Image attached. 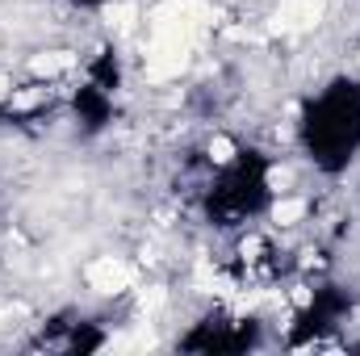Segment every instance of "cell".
I'll list each match as a JSON object with an SVG mask.
<instances>
[{
	"instance_id": "10",
	"label": "cell",
	"mask_w": 360,
	"mask_h": 356,
	"mask_svg": "<svg viewBox=\"0 0 360 356\" xmlns=\"http://www.w3.org/2000/svg\"><path fill=\"white\" fill-rule=\"evenodd\" d=\"M38 101H42V92H17V96H13L17 109H30V105H38Z\"/></svg>"
},
{
	"instance_id": "6",
	"label": "cell",
	"mask_w": 360,
	"mask_h": 356,
	"mask_svg": "<svg viewBox=\"0 0 360 356\" xmlns=\"http://www.w3.org/2000/svg\"><path fill=\"white\" fill-rule=\"evenodd\" d=\"M302 214H306V201H302V197H281V201L272 205V222H281V227H293Z\"/></svg>"
},
{
	"instance_id": "14",
	"label": "cell",
	"mask_w": 360,
	"mask_h": 356,
	"mask_svg": "<svg viewBox=\"0 0 360 356\" xmlns=\"http://www.w3.org/2000/svg\"><path fill=\"white\" fill-rule=\"evenodd\" d=\"M4 92H8V76H0V96H4Z\"/></svg>"
},
{
	"instance_id": "9",
	"label": "cell",
	"mask_w": 360,
	"mask_h": 356,
	"mask_svg": "<svg viewBox=\"0 0 360 356\" xmlns=\"http://www.w3.org/2000/svg\"><path fill=\"white\" fill-rule=\"evenodd\" d=\"M260 302H264L260 293H239V298H235V310L243 314V310H252V306H260Z\"/></svg>"
},
{
	"instance_id": "5",
	"label": "cell",
	"mask_w": 360,
	"mask_h": 356,
	"mask_svg": "<svg viewBox=\"0 0 360 356\" xmlns=\"http://www.w3.org/2000/svg\"><path fill=\"white\" fill-rule=\"evenodd\" d=\"M105 21H109L117 34H126V30L139 21V8H134L130 0H122V4H109V8H105Z\"/></svg>"
},
{
	"instance_id": "11",
	"label": "cell",
	"mask_w": 360,
	"mask_h": 356,
	"mask_svg": "<svg viewBox=\"0 0 360 356\" xmlns=\"http://www.w3.org/2000/svg\"><path fill=\"white\" fill-rule=\"evenodd\" d=\"M155 306H164V289H147L143 293V310H155Z\"/></svg>"
},
{
	"instance_id": "3",
	"label": "cell",
	"mask_w": 360,
	"mask_h": 356,
	"mask_svg": "<svg viewBox=\"0 0 360 356\" xmlns=\"http://www.w3.org/2000/svg\"><path fill=\"white\" fill-rule=\"evenodd\" d=\"M130 281H134V272L122 260H96L89 268V285L96 293H122V289H130Z\"/></svg>"
},
{
	"instance_id": "1",
	"label": "cell",
	"mask_w": 360,
	"mask_h": 356,
	"mask_svg": "<svg viewBox=\"0 0 360 356\" xmlns=\"http://www.w3.org/2000/svg\"><path fill=\"white\" fill-rule=\"evenodd\" d=\"M319 21H323V0H285L269 17V30L272 34H302V30H314Z\"/></svg>"
},
{
	"instance_id": "2",
	"label": "cell",
	"mask_w": 360,
	"mask_h": 356,
	"mask_svg": "<svg viewBox=\"0 0 360 356\" xmlns=\"http://www.w3.org/2000/svg\"><path fill=\"white\" fill-rule=\"evenodd\" d=\"M188 68V42H151L147 51V76L151 80H172Z\"/></svg>"
},
{
	"instance_id": "13",
	"label": "cell",
	"mask_w": 360,
	"mask_h": 356,
	"mask_svg": "<svg viewBox=\"0 0 360 356\" xmlns=\"http://www.w3.org/2000/svg\"><path fill=\"white\" fill-rule=\"evenodd\" d=\"M293 306H310V289H293Z\"/></svg>"
},
{
	"instance_id": "12",
	"label": "cell",
	"mask_w": 360,
	"mask_h": 356,
	"mask_svg": "<svg viewBox=\"0 0 360 356\" xmlns=\"http://www.w3.org/2000/svg\"><path fill=\"white\" fill-rule=\"evenodd\" d=\"M197 285H205V289H210V285H214V268L205 265V260H201V265H197Z\"/></svg>"
},
{
	"instance_id": "8",
	"label": "cell",
	"mask_w": 360,
	"mask_h": 356,
	"mask_svg": "<svg viewBox=\"0 0 360 356\" xmlns=\"http://www.w3.org/2000/svg\"><path fill=\"white\" fill-rule=\"evenodd\" d=\"M289 180H293L289 168H272V172H269V189H272V193H281V189H289Z\"/></svg>"
},
{
	"instance_id": "7",
	"label": "cell",
	"mask_w": 360,
	"mask_h": 356,
	"mask_svg": "<svg viewBox=\"0 0 360 356\" xmlns=\"http://www.w3.org/2000/svg\"><path fill=\"white\" fill-rule=\"evenodd\" d=\"M210 155H214L218 164H231V160H235V143H231L226 134H218V139L210 143Z\"/></svg>"
},
{
	"instance_id": "4",
	"label": "cell",
	"mask_w": 360,
	"mask_h": 356,
	"mask_svg": "<svg viewBox=\"0 0 360 356\" xmlns=\"http://www.w3.org/2000/svg\"><path fill=\"white\" fill-rule=\"evenodd\" d=\"M63 68H72V55L68 51H51V55H34L30 59V72L34 76H59Z\"/></svg>"
}]
</instances>
